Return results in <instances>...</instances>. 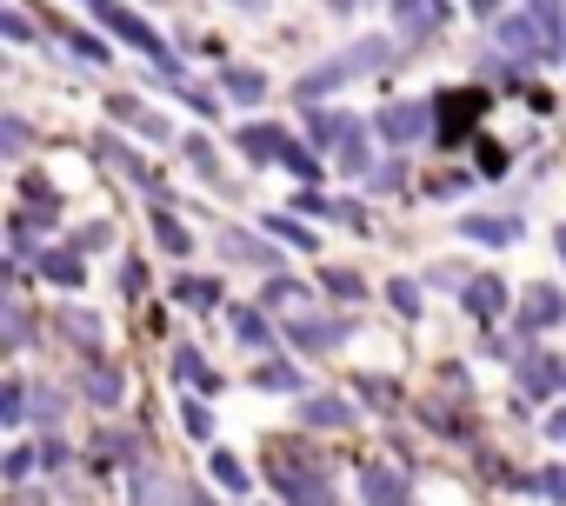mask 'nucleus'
I'll use <instances>...</instances> for the list:
<instances>
[{
	"mask_svg": "<svg viewBox=\"0 0 566 506\" xmlns=\"http://www.w3.org/2000/svg\"><path fill=\"white\" fill-rule=\"evenodd\" d=\"M394 54H400L394 41H360V48H347V54L321 61L314 74H301V81H294V101H301V107H321V94H334V87H347V81H360V74L387 67Z\"/></svg>",
	"mask_w": 566,
	"mask_h": 506,
	"instance_id": "f257e3e1",
	"label": "nucleus"
},
{
	"mask_svg": "<svg viewBox=\"0 0 566 506\" xmlns=\"http://www.w3.org/2000/svg\"><path fill=\"white\" fill-rule=\"evenodd\" d=\"M101 28H107V34H120L127 48H140V54H147V61H154L160 74H180V61H174V54L160 48V34H154V28H147L140 14H127V8H114V0H107V8H101Z\"/></svg>",
	"mask_w": 566,
	"mask_h": 506,
	"instance_id": "f03ea898",
	"label": "nucleus"
},
{
	"mask_svg": "<svg viewBox=\"0 0 566 506\" xmlns=\"http://www.w3.org/2000/svg\"><path fill=\"white\" fill-rule=\"evenodd\" d=\"M493 41H500V54H506V61H533V67H539V61H553V48H546V34L533 28V14H506V21L493 28Z\"/></svg>",
	"mask_w": 566,
	"mask_h": 506,
	"instance_id": "7ed1b4c3",
	"label": "nucleus"
},
{
	"mask_svg": "<svg viewBox=\"0 0 566 506\" xmlns=\"http://www.w3.org/2000/svg\"><path fill=\"white\" fill-rule=\"evenodd\" d=\"M473 114H486V94H467V87H447V94L433 101V134H440V140H460V134L473 127Z\"/></svg>",
	"mask_w": 566,
	"mask_h": 506,
	"instance_id": "20e7f679",
	"label": "nucleus"
},
{
	"mask_svg": "<svg viewBox=\"0 0 566 506\" xmlns=\"http://www.w3.org/2000/svg\"><path fill=\"white\" fill-rule=\"evenodd\" d=\"M513 380H520V393H526V400H553V393L566 387V367H559L553 354H539V347H533V354H520V360H513Z\"/></svg>",
	"mask_w": 566,
	"mask_h": 506,
	"instance_id": "39448f33",
	"label": "nucleus"
},
{
	"mask_svg": "<svg viewBox=\"0 0 566 506\" xmlns=\"http://www.w3.org/2000/svg\"><path fill=\"white\" fill-rule=\"evenodd\" d=\"M287 340H294L301 354H334V347L354 340V320H314V314H301V320L287 327Z\"/></svg>",
	"mask_w": 566,
	"mask_h": 506,
	"instance_id": "423d86ee",
	"label": "nucleus"
},
{
	"mask_svg": "<svg viewBox=\"0 0 566 506\" xmlns=\"http://www.w3.org/2000/svg\"><path fill=\"white\" fill-rule=\"evenodd\" d=\"M394 21H400L407 41H420V34H447L453 8H447V0H394Z\"/></svg>",
	"mask_w": 566,
	"mask_h": 506,
	"instance_id": "0eeeda50",
	"label": "nucleus"
},
{
	"mask_svg": "<svg viewBox=\"0 0 566 506\" xmlns=\"http://www.w3.org/2000/svg\"><path fill=\"white\" fill-rule=\"evenodd\" d=\"M220 246L233 253L240 267H266V274H280V253H273V233H240V226H227V233H220Z\"/></svg>",
	"mask_w": 566,
	"mask_h": 506,
	"instance_id": "6e6552de",
	"label": "nucleus"
},
{
	"mask_svg": "<svg viewBox=\"0 0 566 506\" xmlns=\"http://www.w3.org/2000/svg\"><path fill=\"white\" fill-rule=\"evenodd\" d=\"M427 127H433V107H420V101H400V107H387V114H380V134H387L394 147H413Z\"/></svg>",
	"mask_w": 566,
	"mask_h": 506,
	"instance_id": "1a4fd4ad",
	"label": "nucleus"
},
{
	"mask_svg": "<svg viewBox=\"0 0 566 506\" xmlns=\"http://www.w3.org/2000/svg\"><path fill=\"white\" fill-rule=\"evenodd\" d=\"M460 240H480V246H513V240H520V220H513V213H460Z\"/></svg>",
	"mask_w": 566,
	"mask_h": 506,
	"instance_id": "9d476101",
	"label": "nucleus"
},
{
	"mask_svg": "<svg viewBox=\"0 0 566 506\" xmlns=\"http://www.w3.org/2000/svg\"><path fill=\"white\" fill-rule=\"evenodd\" d=\"M460 307H467L473 320H500V314H506V281H500V274L467 281V287H460Z\"/></svg>",
	"mask_w": 566,
	"mask_h": 506,
	"instance_id": "9b49d317",
	"label": "nucleus"
},
{
	"mask_svg": "<svg viewBox=\"0 0 566 506\" xmlns=\"http://www.w3.org/2000/svg\"><path fill=\"white\" fill-rule=\"evenodd\" d=\"M566 320V294L559 287H533L526 301H520V327L526 334H546V327H559Z\"/></svg>",
	"mask_w": 566,
	"mask_h": 506,
	"instance_id": "f8f14e48",
	"label": "nucleus"
},
{
	"mask_svg": "<svg viewBox=\"0 0 566 506\" xmlns=\"http://www.w3.org/2000/svg\"><path fill=\"white\" fill-rule=\"evenodd\" d=\"M360 493H367V506H407V479L394 466H380V460L360 466Z\"/></svg>",
	"mask_w": 566,
	"mask_h": 506,
	"instance_id": "ddd939ff",
	"label": "nucleus"
},
{
	"mask_svg": "<svg viewBox=\"0 0 566 506\" xmlns=\"http://www.w3.org/2000/svg\"><path fill=\"white\" fill-rule=\"evenodd\" d=\"M134 506H187V499L174 493V479L154 460H134Z\"/></svg>",
	"mask_w": 566,
	"mask_h": 506,
	"instance_id": "4468645a",
	"label": "nucleus"
},
{
	"mask_svg": "<svg viewBox=\"0 0 566 506\" xmlns=\"http://www.w3.org/2000/svg\"><path fill=\"white\" fill-rule=\"evenodd\" d=\"M107 114H120V120H127V127H140V134H147V140H160V147H167V140H174V134H167V120H160V114H154V107H140V101H134V94H107Z\"/></svg>",
	"mask_w": 566,
	"mask_h": 506,
	"instance_id": "2eb2a0df",
	"label": "nucleus"
},
{
	"mask_svg": "<svg viewBox=\"0 0 566 506\" xmlns=\"http://www.w3.org/2000/svg\"><path fill=\"white\" fill-rule=\"evenodd\" d=\"M94 160H101V167H114L120 180H154V173H147V160H140L127 140H114V134H101V140H94Z\"/></svg>",
	"mask_w": 566,
	"mask_h": 506,
	"instance_id": "dca6fc26",
	"label": "nucleus"
},
{
	"mask_svg": "<svg viewBox=\"0 0 566 506\" xmlns=\"http://www.w3.org/2000/svg\"><path fill=\"white\" fill-rule=\"evenodd\" d=\"M287 147H294V140L280 134V127H247V134H240V154H247L253 167H273V160H287Z\"/></svg>",
	"mask_w": 566,
	"mask_h": 506,
	"instance_id": "f3484780",
	"label": "nucleus"
},
{
	"mask_svg": "<svg viewBox=\"0 0 566 506\" xmlns=\"http://www.w3.org/2000/svg\"><path fill=\"white\" fill-rule=\"evenodd\" d=\"M41 274H48L54 287H81V281H87L81 246H48V253H41Z\"/></svg>",
	"mask_w": 566,
	"mask_h": 506,
	"instance_id": "a211bd4d",
	"label": "nucleus"
},
{
	"mask_svg": "<svg viewBox=\"0 0 566 506\" xmlns=\"http://www.w3.org/2000/svg\"><path fill=\"white\" fill-rule=\"evenodd\" d=\"M220 94L240 101V107H260V101H266V74H253V67H220Z\"/></svg>",
	"mask_w": 566,
	"mask_h": 506,
	"instance_id": "6ab92c4d",
	"label": "nucleus"
},
{
	"mask_svg": "<svg viewBox=\"0 0 566 506\" xmlns=\"http://www.w3.org/2000/svg\"><path fill=\"white\" fill-rule=\"evenodd\" d=\"M301 420H307V426H354V407H347L340 393H307V400H301Z\"/></svg>",
	"mask_w": 566,
	"mask_h": 506,
	"instance_id": "aec40b11",
	"label": "nucleus"
},
{
	"mask_svg": "<svg viewBox=\"0 0 566 506\" xmlns=\"http://www.w3.org/2000/svg\"><path fill=\"white\" fill-rule=\"evenodd\" d=\"M174 301L213 314V307H220V281H207V274H180V281H174Z\"/></svg>",
	"mask_w": 566,
	"mask_h": 506,
	"instance_id": "412c9836",
	"label": "nucleus"
},
{
	"mask_svg": "<svg viewBox=\"0 0 566 506\" xmlns=\"http://www.w3.org/2000/svg\"><path fill=\"white\" fill-rule=\"evenodd\" d=\"M526 14H533V28L546 34V48H553V61L566 54V21H559V0H526Z\"/></svg>",
	"mask_w": 566,
	"mask_h": 506,
	"instance_id": "4be33fe9",
	"label": "nucleus"
},
{
	"mask_svg": "<svg viewBox=\"0 0 566 506\" xmlns=\"http://www.w3.org/2000/svg\"><path fill=\"white\" fill-rule=\"evenodd\" d=\"M174 373H180L187 387H200V393H220V373H213V367H207L193 347H180V354H174Z\"/></svg>",
	"mask_w": 566,
	"mask_h": 506,
	"instance_id": "5701e85b",
	"label": "nucleus"
},
{
	"mask_svg": "<svg viewBox=\"0 0 566 506\" xmlns=\"http://www.w3.org/2000/svg\"><path fill=\"white\" fill-rule=\"evenodd\" d=\"M154 240H160V253H193V233H187L167 207H154Z\"/></svg>",
	"mask_w": 566,
	"mask_h": 506,
	"instance_id": "b1692460",
	"label": "nucleus"
},
{
	"mask_svg": "<svg viewBox=\"0 0 566 506\" xmlns=\"http://www.w3.org/2000/svg\"><path fill=\"white\" fill-rule=\"evenodd\" d=\"M87 393L101 400V407H120V393H127V380H120V367H87Z\"/></svg>",
	"mask_w": 566,
	"mask_h": 506,
	"instance_id": "393cba45",
	"label": "nucleus"
},
{
	"mask_svg": "<svg viewBox=\"0 0 566 506\" xmlns=\"http://www.w3.org/2000/svg\"><path fill=\"white\" fill-rule=\"evenodd\" d=\"M321 294H334V301H360L367 281H360L354 267H321Z\"/></svg>",
	"mask_w": 566,
	"mask_h": 506,
	"instance_id": "a878e982",
	"label": "nucleus"
},
{
	"mask_svg": "<svg viewBox=\"0 0 566 506\" xmlns=\"http://www.w3.org/2000/svg\"><path fill=\"white\" fill-rule=\"evenodd\" d=\"M260 307H307V287H301V281H287V274H266Z\"/></svg>",
	"mask_w": 566,
	"mask_h": 506,
	"instance_id": "bb28decb",
	"label": "nucleus"
},
{
	"mask_svg": "<svg viewBox=\"0 0 566 506\" xmlns=\"http://www.w3.org/2000/svg\"><path fill=\"white\" fill-rule=\"evenodd\" d=\"M28 407H34V400H28V387H21V380H8V387H0V426H21V420H34Z\"/></svg>",
	"mask_w": 566,
	"mask_h": 506,
	"instance_id": "cd10ccee",
	"label": "nucleus"
},
{
	"mask_svg": "<svg viewBox=\"0 0 566 506\" xmlns=\"http://www.w3.org/2000/svg\"><path fill=\"white\" fill-rule=\"evenodd\" d=\"M253 387H266V393H294V387H301V373H294L287 360H273V367L260 360V367H253Z\"/></svg>",
	"mask_w": 566,
	"mask_h": 506,
	"instance_id": "c85d7f7f",
	"label": "nucleus"
},
{
	"mask_svg": "<svg viewBox=\"0 0 566 506\" xmlns=\"http://www.w3.org/2000/svg\"><path fill=\"white\" fill-rule=\"evenodd\" d=\"M340 167H347V173H374V160H367V127H360V120H354V134L340 140Z\"/></svg>",
	"mask_w": 566,
	"mask_h": 506,
	"instance_id": "c756f323",
	"label": "nucleus"
},
{
	"mask_svg": "<svg viewBox=\"0 0 566 506\" xmlns=\"http://www.w3.org/2000/svg\"><path fill=\"white\" fill-rule=\"evenodd\" d=\"M233 334H240L247 347H266V340H273V327H266V314H253V307H233Z\"/></svg>",
	"mask_w": 566,
	"mask_h": 506,
	"instance_id": "7c9ffc66",
	"label": "nucleus"
},
{
	"mask_svg": "<svg viewBox=\"0 0 566 506\" xmlns=\"http://www.w3.org/2000/svg\"><path fill=\"white\" fill-rule=\"evenodd\" d=\"M207 466H213V479H220V486H227V493H247V486H253V479H247V466H240V460H233V453H213V460H207Z\"/></svg>",
	"mask_w": 566,
	"mask_h": 506,
	"instance_id": "2f4dec72",
	"label": "nucleus"
},
{
	"mask_svg": "<svg viewBox=\"0 0 566 506\" xmlns=\"http://www.w3.org/2000/svg\"><path fill=\"white\" fill-rule=\"evenodd\" d=\"M387 301H394V314H407V320H413V314H420V281H407V274H400V281H387Z\"/></svg>",
	"mask_w": 566,
	"mask_h": 506,
	"instance_id": "473e14b6",
	"label": "nucleus"
},
{
	"mask_svg": "<svg viewBox=\"0 0 566 506\" xmlns=\"http://www.w3.org/2000/svg\"><path fill=\"white\" fill-rule=\"evenodd\" d=\"M0 154H8V160H21V154H28V120H21V114L0 120Z\"/></svg>",
	"mask_w": 566,
	"mask_h": 506,
	"instance_id": "72a5a7b5",
	"label": "nucleus"
},
{
	"mask_svg": "<svg viewBox=\"0 0 566 506\" xmlns=\"http://www.w3.org/2000/svg\"><path fill=\"white\" fill-rule=\"evenodd\" d=\"M266 233H273V240H294L301 253H314V233H307L301 220H287V213H273V220H266Z\"/></svg>",
	"mask_w": 566,
	"mask_h": 506,
	"instance_id": "f704fd0d",
	"label": "nucleus"
},
{
	"mask_svg": "<svg viewBox=\"0 0 566 506\" xmlns=\"http://www.w3.org/2000/svg\"><path fill=\"white\" fill-rule=\"evenodd\" d=\"M294 213H314V220H340V200H327V193H294Z\"/></svg>",
	"mask_w": 566,
	"mask_h": 506,
	"instance_id": "c9c22d12",
	"label": "nucleus"
},
{
	"mask_svg": "<svg viewBox=\"0 0 566 506\" xmlns=\"http://www.w3.org/2000/svg\"><path fill=\"white\" fill-rule=\"evenodd\" d=\"M61 413H67V400H61L54 387H34V420H48V426H61Z\"/></svg>",
	"mask_w": 566,
	"mask_h": 506,
	"instance_id": "e433bc0d",
	"label": "nucleus"
},
{
	"mask_svg": "<svg viewBox=\"0 0 566 506\" xmlns=\"http://www.w3.org/2000/svg\"><path fill=\"white\" fill-rule=\"evenodd\" d=\"M0 34H8L14 48H34V21H28V14H14V8L0 14Z\"/></svg>",
	"mask_w": 566,
	"mask_h": 506,
	"instance_id": "4c0bfd02",
	"label": "nucleus"
},
{
	"mask_svg": "<svg viewBox=\"0 0 566 506\" xmlns=\"http://www.w3.org/2000/svg\"><path fill=\"white\" fill-rule=\"evenodd\" d=\"M74 246H81V253H94V246H114V226H107V220H87V226L74 233Z\"/></svg>",
	"mask_w": 566,
	"mask_h": 506,
	"instance_id": "58836bf2",
	"label": "nucleus"
},
{
	"mask_svg": "<svg viewBox=\"0 0 566 506\" xmlns=\"http://www.w3.org/2000/svg\"><path fill=\"white\" fill-rule=\"evenodd\" d=\"M28 334H34V327H28V307H21V301H8V347L21 354V347H28Z\"/></svg>",
	"mask_w": 566,
	"mask_h": 506,
	"instance_id": "ea45409f",
	"label": "nucleus"
},
{
	"mask_svg": "<svg viewBox=\"0 0 566 506\" xmlns=\"http://www.w3.org/2000/svg\"><path fill=\"white\" fill-rule=\"evenodd\" d=\"M180 420H187V433H193V440H213V413H207L200 400H187V407H180Z\"/></svg>",
	"mask_w": 566,
	"mask_h": 506,
	"instance_id": "a19ab883",
	"label": "nucleus"
},
{
	"mask_svg": "<svg viewBox=\"0 0 566 506\" xmlns=\"http://www.w3.org/2000/svg\"><path fill=\"white\" fill-rule=\"evenodd\" d=\"M280 167H294L301 180H321V154H307V147H287V160H280Z\"/></svg>",
	"mask_w": 566,
	"mask_h": 506,
	"instance_id": "79ce46f5",
	"label": "nucleus"
},
{
	"mask_svg": "<svg viewBox=\"0 0 566 506\" xmlns=\"http://www.w3.org/2000/svg\"><path fill=\"white\" fill-rule=\"evenodd\" d=\"M34 466H41V453H28V446H14V453H8V466H0V473H8V479H28Z\"/></svg>",
	"mask_w": 566,
	"mask_h": 506,
	"instance_id": "37998d69",
	"label": "nucleus"
},
{
	"mask_svg": "<svg viewBox=\"0 0 566 506\" xmlns=\"http://www.w3.org/2000/svg\"><path fill=\"white\" fill-rule=\"evenodd\" d=\"M61 41H67L81 61H107V48H101V41H87V34H74V28H61Z\"/></svg>",
	"mask_w": 566,
	"mask_h": 506,
	"instance_id": "c03bdc74",
	"label": "nucleus"
},
{
	"mask_svg": "<svg viewBox=\"0 0 566 506\" xmlns=\"http://www.w3.org/2000/svg\"><path fill=\"white\" fill-rule=\"evenodd\" d=\"M187 160H193V167L213 180V140H200V134H193V140H187Z\"/></svg>",
	"mask_w": 566,
	"mask_h": 506,
	"instance_id": "a18cd8bd",
	"label": "nucleus"
},
{
	"mask_svg": "<svg viewBox=\"0 0 566 506\" xmlns=\"http://www.w3.org/2000/svg\"><path fill=\"white\" fill-rule=\"evenodd\" d=\"M61 327H67V334H74V340H87V347H94V340H101V327H94V320H87V314H61Z\"/></svg>",
	"mask_w": 566,
	"mask_h": 506,
	"instance_id": "49530a36",
	"label": "nucleus"
},
{
	"mask_svg": "<svg viewBox=\"0 0 566 506\" xmlns=\"http://www.w3.org/2000/svg\"><path fill=\"white\" fill-rule=\"evenodd\" d=\"M360 393H367V400H380V407H394V400H400V393H394V380H374V373L360 380Z\"/></svg>",
	"mask_w": 566,
	"mask_h": 506,
	"instance_id": "de8ad7c7",
	"label": "nucleus"
},
{
	"mask_svg": "<svg viewBox=\"0 0 566 506\" xmlns=\"http://www.w3.org/2000/svg\"><path fill=\"white\" fill-rule=\"evenodd\" d=\"M480 173H486V180H493V173H506V147H493V140H486V154H480Z\"/></svg>",
	"mask_w": 566,
	"mask_h": 506,
	"instance_id": "09e8293b",
	"label": "nucleus"
},
{
	"mask_svg": "<svg viewBox=\"0 0 566 506\" xmlns=\"http://www.w3.org/2000/svg\"><path fill=\"white\" fill-rule=\"evenodd\" d=\"M427 193H467V173H433Z\"/></svg>",
	"mask_w": 566,
	"mask_h": 506,
	"instance_id": "8fccbe9b",
	"label": "nucleus"
},
{
	"mask_svg": "<svg viewBox=\"0 0 566 506\" xmlns=\"http://www.w3.org/2000/svg\"><path fill=\"white\" fill-rule=\"evenodd\" d=\"M533 493H546V499H566V473H539V479H533Z\"/></svg>",
	"mask_w": 566,
	"mask_h": 506,
	"instance_id": "3c124183",
	"label": "nucleus"
},
{
	"mask_svg": "<svg viewBox=\"0 0 566 506\" xmlns=\"http://www.w3.org/2000/svg\"><path fill=\"white\" fill-rule=\"evenodd\" d=\"M180 94H187L193 114H213V87H180Z\"/></svg>",
	"mask_w": 566,
	"mask_h": 506,
	"instance_id": "603ef678",
	"label": "nucleus"
},
{
	"mask_svg": "<svg viewBox=\"0 0 566 506\" xmlns=\"http://www.w3.org/2000/svg\"><path fill=\"white\" fill-rule=\"evenodd\" d=\"M367 180H374V187H380V193H387V187H400V167H394V160H387V167H374V173H367Z\"/></svg>",
	"mask_w": 566,
	"mask_h": 506,
	"instance_id": "864d4df0",
	"label": "nucleus"
},
{
	"mask_svg": "<svg viewBox=\"0 0 566 506\" xmlns=\"http://www.w3.org/2000/svg\"><path fill=\"white\" fill-rule=\"evenodd\" d=\"M41 466H67V446H61L54 433H48V446H41Z\"/></svg>",
	"mask_w": 566,
	"mask_h": 506,
	"instance_id": "5fc2aeb1",
	"label": "nucleus"
},
{
	"mask_svg": "<svg viewBox=\"0 0 566 506\" xmlns=\"http://www.w3.org/2000/svg\"><path fill=\"white\" fill-rule=\"evenodd\" d=\"M546 440H559V446H566V413H546Z\"/></svg>",
	"mask_w": 566,
	"mask_h": 506,
	"instance_id": "6e6d98bb",
	"label": "nucleus"
},
{
	"mask_svg": "<svg viewBox=\"0 0 566 506\" xmlns=\"http://www.w3.org/2000/svg\"><path fill=\"white\" fill-rule=\"evenodd\" d=\"M467 8H473V14H500V0H467Z\"/></svg>",
	"mask_w": 566,
	"mask_h": 506,
	"instance_id": "4d7b16f0",
	"label": "nucleus"
},
{
	"mask_svg": "<svg viewBox=\"0 0 566 506\" xmlns=\"http://www.w3.org/2000/svg\"><path fill=\"white\" fill-rule=\"evenodd\" d=\"M327 8H334V14H354V8H360V0H327Z\"/></svg>",
	"mask_w": 566,
	"mask_h": 506,
	"instance_id": "13d9d810",
	"label": "nucleus"
},
{
	"mask_svg": "<svg viewBox=\"0 0 566 506\" xmlns=\"http://www.w3.org/2000/svg\"><path fill=\"white\" fill-rule=\"evenodd\" d=\"M553 246H559V261H566V226H559V233H553Z\"/></svg>",
	"mask_w": 566,
	"mask_h": 506,
	"instance_id": "bf43d9fd",
	"label": "nucleus"
},
{
	"mask_svg": "<svg viewBox=\"0 0 566 506\" xmlns=\"http://www.w3.org/2000/svg\"><path fill=\"white\" fill-rule=\"evenodd\" d=\"M233 8H266V0H233Z\"/></svg>",
	"mask_w": 566,
	"mask_h": 506,
	"instance_id": "052dcab7",
	"label": "nucleus"
},
{
	"mask_svg": "<svg viewBox=\"0 0 566 506\" xmlns=\"http://www.w3.org/2000/svg\"><path fill=\"white\" fill-rule=\"evenodd\" d=\"M187 506H213V499H200V493H193V499H187Z\"/></svg>",
	"mask_w": 566,
	"mask_h": 506,
	"instance_id": "680f3d73",
	"label": "nucleus"
}]
</instances>
